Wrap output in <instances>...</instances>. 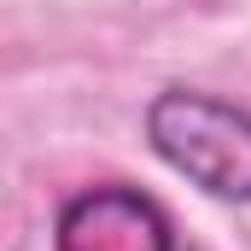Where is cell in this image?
<instances>
[{"instance_id": "1", "label": "cell", "mask_w": 251, "mask_h": 251, "mask_svg": "<svg viewBox=\"0 0 251 251\" xmlns=\"http://www.w3.org/2000/svg\"><path fill=\"white\" fill-rule=\"evenodd\" d=\"M146 146L199 193L251 204V105L170 82L146 100Z\"/></svg>"}, {"instance_id": "2", "label": "cell", "mask_w": 251, "mask_h": 251, "mask_svg": "<svg viewBox=\"0 0 251 251\" xmlns=\"http://www.w3.org/2000/svg\"><path fill=\"white\" fill-rule=\"evenodd\" d=\"M53 251H181L176 216L128 181L76 187L53 216Z\"/></svg>"}]
</instances>
